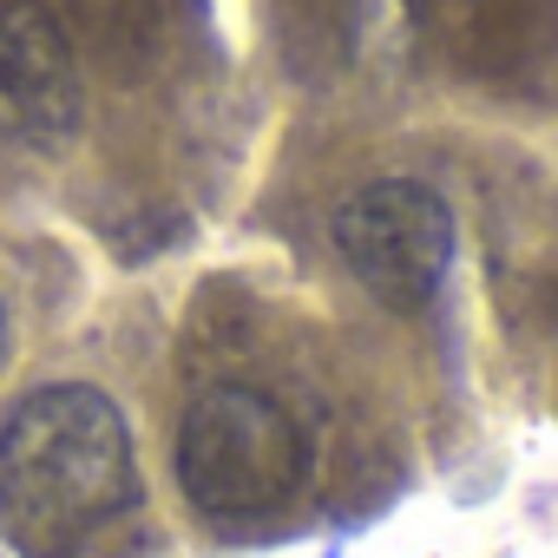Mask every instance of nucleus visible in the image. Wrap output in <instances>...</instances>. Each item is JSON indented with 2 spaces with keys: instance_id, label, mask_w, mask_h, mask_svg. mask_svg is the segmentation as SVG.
I'll list each match as a JSON object with an SVG mask.
<instances>
[{
  "instance_id": "nucleus-8",
  "label": "nucleus",
  "mask_w": 558,
  "mask_h": 558,
  "mask_svg": "<svg viewBox=\"0 0 558 558\" xmlns=\"http://www.w3.org/2000/svg\"><path fill=\"white\" fill-rule=\"evenodd\" d=\"M0 355H8V316H0Z\"/></svg>"
},
{
  "instance_id": "nucleus-1",
  "label": "nucleus",
  "mask_w": 558,
  "mask_h": 558,
  "mask_svg": "<svg viewBox=\"0 0 558 558\" xmlns=\"http://www.w3.org/2000/svg\"><path fill=\"white\" fill-rule=\"evenodd\" d=\"M132 506V434L99 388H34L0 414V538L21 558H73Z\"/></svg>"
},
{
  "instance_id": "nucleus-7",
  "label": "nucleus",
  "mask_w": 558,
  "mask_h": 558,
  "mask_svg": "<svg viewBox=\"0 0 558 558\" xmlns=\"http://www.w3.org/2000/svg\"><path fill=\"white\" fill-rule=\"evenodd\" d=\"M269 21L296 73H336L362 40L368 0H269Z\"/></svg>"
},
{
  "instance_id": "nucleus-4",
  "label": "nucleus",
  "mask_w": 558,
  "mask_h": 558,
  "mask_svg": "<svg viewBox=\"0 0 558 558\" xmlns=\"http://www.w3.org/2000/svg\"><path fill=\"white\" fill-rule=\"evenodd\" d=\"M80 125V60L53 0H0V138L60 145Z\"/></svg>"
},
{
  "instance_id": "nucleus-2",
  "label": "nucleus",
  "mask_w": 558,
  "mask_h": 558,
  "mask_svg": "<svg viewBox=\"0 0 558 558\" xmlns=\"http://www.w3.org/2000/svg\"><path fill=\"white\" fill-rule=\"evenodd\" d=\"M310 480V434L256 388H204L178 427V486L210 519H263Z\"/></svg>"
},
{
  "instance_id": "nucleus-5",
  "label": "nucleus",
  "mask_w": 558,
  "mask_h": 558,
  "mask_svg": "<svg viewBox=\"0 0 558 558\" xmlns=\"http://www.w3.org/2000/svg\"><path fill=\"white\" fill-rule=\"evenodd\" d=\"M421 34L466 73L512 80L558 53V0H414Z\"/></svg>"
},
{
  "instance_id": "nucleus-6",
  "label": "nucleus",
  "mask_w": 558,
  "mask_h": 558,
  "mask_svg": "<svg viewBox=\"0 0 558 558\" xmlns=\"http://www.w3.org/2000/svg\"><path fill=\"white\" fill-rule=\"evenodd\" d=\"M53 14L66 40L93 47L99 66L112 73H138L145 60L165 53L171 34V0H53Z\"/></svg>"
},
{
  "instance_id": "nucleus-3",
  "label": "nucleus",
  "mask_w": 558,
  "mask_h": 558,
  "mask_svg": "<svg viewBox=\"0 0 558 558\" xmlns=\"http://www.w3.org/2000/svg\"><path fill=\"white\" fill-rule=\"evenodd\" d=\"M336 250L388 310H427L453 263V210L414 178H375L336 210Z\"/></svg>"
}]
</instances>
